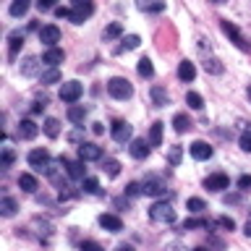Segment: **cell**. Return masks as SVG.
I'll list each match as a JSON object with an SVG mask.
<instances>
[{
  "label": "cell",
  "instance_id": "1",
  "mask_svg": "<svg viewBox=\"0 0 251 251\" xmlns=\"http://www.w3.org/2000/svg\"><path fill=\"white\" fill-rule=\"evenodd\" d=\"M149 217L160 225H170V223H176V209H173L168 201H154L152 207H149Z\"/></svg>",
  "mask_w": 251,
  "mask_h": 251
},
{
  "label": "cell",
  "instance_id": "2",
  "mask_svg": "<svg viewBox=\"0 0 251 251\" xmlns=\"http://www.w3.org/2000/svg\"><path fill=\"white\" fill-rule=\"evenodd\" d=\"M107 92H110V97H115V100H128L133 94V86H131L128 78L115 76V78H110V81H107Z\"/></svg>",
  "mask_w": 251,
  "mask_h": 251
},
{
  "label": "cell",
  "instance_id": "3",
  "mask_svg": "<svg viewBox=\"0 0 251 251\" xmlns=\"http://www.w3.org/2000/svg\"><path fill=\"white\" fill-rule=\"evenodd\" d=\"M71 5H74V8H71V16H68V19L74 21V24H84V21L94 13V3H92V0H74Z\"/></svg>",
  "mask_w": 251,
  "mask_h": 251
},
{
  "label": "cell",
  "instance_id": "4",
  "mask_svg": "<svg viewBox=\"0 0 251 251\" xmlns=\"http://www.w3.org/2000/svg\"><path fill=\"white\" fill-rule=\"evenodd\" d=\"M66 173H68L66 160H58V162H50V168H47V178H50L58 188H68V183H66Z\"/></svg>",
  "mask_w": 251,
  "mask_h": 251
},
{
  "label": "cell",
  "instance_id": "5",
  "mask_svg": "<svg viewBox=\"0 0 251 251\" xmlns=\"http://www.w3.org/2000/svg\"><path fill=\"white\" fill-rule=\"evenodd\" d=\"M81 94H84V86L78 84V81H66V84L60 86V100L68 102V105H74Z\"/></svg>",
  "mask_w": 251,
  "mask_h": 251
},
{
  "label": "cell",
  "instance_id": "6",
  "mask_svg": "<svg viewBox=\"0 0 251 251\" xmlns=\"http://www.w3.org/2000/svg\"><path fill=\"white\" fill-rule=\"evenodd\" d=\"M50 152H47V149H31L29 152V165L34 170H45L47 173V168H50Z\"/></svg>",
  "mask_w": 251,
  "mask_h": 251
},
{
  "label": "cell",
  "instance_id": "7",
  "mask_svg": "<svg viewBox=\"0 0 251 251\" xmlns=\"http://www.w3.org/2000/svg\"><path fill=\"white\" fill-rule=\"evenodd\" d=\"M110 133H113V139L118 141V144H126V141H131L133 128H131V123H126V121H115Z\"/></svg>",
  "mask_w": 251,
  "mask_h": 251
},
{
  "label": "cell",
  "instance_id": "8",
  "mask_svg": "<svg viewBox=\"0 0 251 251\" xmlns=\"http://www.w3.org/2000/svg\"><path fill=\"white\" fill-rule=\"evenodd\" d=\"M220 26H223V31H225V34L233 39L235 45L241 47V50H249V47H251V45L246 42V37H243L241 31H238V26H235V24H230V21H220Z\"/></svg>",
  "mask_w": 251,
  "mask_h": 251
},
{
  "label": "cell",
  "instance_id": "9",
  "mask_svg": "<svg viewBox=\"0 0 251 251\" xmlns=\"http://www.w3.org/2000/svg\"><path fill=\"white\" fill-rule=\"evenodd\" d=\"M39 42L45 47H55V42H60V29L55 24H47V26L39 29Z\"/></svg>",
  "mask_w": 251,
  "mask_h": 251
},
{
  "label": "cell",
  "instance_id": "10",
  "mask_svg": "<svg viewBox=\"0 0 251 251\" xmlns=\"http://www.w3.org/2000/svg\"><path fill=\"white\" fill-rule=\"evenodd\" d=\"M227 186H230V178L225 173H212V176L204 178V188H209V191H223Z\"/></svg>",
  "mask_w": 251,
  "mask_h": 251
},
{
  "label": "cell",
  "instance_id": "11",
  "mask_svg": "<svg viewBox=\"0 0 251 251\" xmlns=\"http://www.w3.org/2000/svg\"><path fill=\"white\" fill-rule=\"evenodd\" d=\"M100 157H102V149L97 144H92V141H84V144L78 147V160L94 162V160H100Z\"/></svg>",
  "mask_w": 251,
  "mask_h": 251
},
{
  "label": "cell",
  "instance_id": "12",
  "mask_svg": "<svg viewBox=\"0 0 251 251\" xmlns=\"http://www.w3.org/2000/svg\"><path fill=\"white\" fill-rule=\"evenodd\" d=\"M141 191L147 196H162V194H168V186H165L160 178H147L144 186H141Z\"/></svg>",
  "mask_w": 251,
  "mask_h": 251
},
{
  "label": "cell",
  "instance_id": "13",
  "mask_svg": "<svg viewBox=\"0 0 251 251\" xmlns=\"http://www.w3.org/2000/svg\"><path fill=\"white\" fill-rule=\"evenodd\" d=\"M63 60H66V52H63L60 47H47V52L42 55V63H47V66H55V68H58Z\"/></svg>",
  "mask_w": 251,
  "mask_h": 251
},
{
  "label": "cell",
  "instance_id": "14",
  "mask_svg": "<svg viewBox=\"0 0 251 251\" xmlns=\"http://www.w3.org/2000/svg\"><path fill=\"white\" fill-rule=\"evenodd\" d=\"M128 149H131V154L136 157V160H144V157L149 154V149H152V144H149L147 139H133Z\"/></svg>",
  "mask_w": 251,
  "mask_h": 251
},
{
  "label": "cell",
  "instance_id": "15",
  "mask_svg": "<svg viewBox=\"0 0 251 251\" xmlns=\"http://www.w3.org/2000/svg\"><path fill=\"white\" fill-rule=\"evenodd\" d=\"M100 225L105 227V230H110V233H118V230H123V223H121V217L118 215H100Z\"/></svg>",
  "mask_w": 251,
  "mask_h": 251
},
{
  "label": "cell",
  "instance_id": "16",
  "mask_svg": "<svg viewBox=\"0 0 251 251\" xmlns=\"http://www.w3.org/2000/svg\"><path fill=\"white\" fill-rule=\"evenodd\" d=\"M204 71H207L209 76H220V74H225V66L220 63V58H215V55H204Z\"/></svg>",
  "mask_w": 251,
  "mask_h": 251
},
{
  "label": "cell",
  "instance_id": "17",
  "mask_svg": "<svg viewBox=\"0 0 251 251\" xmlns=\"http://www.w3.org/2000/svg\"><path fill=\"white\" fill-rule=\"evenodd\" d=\"M191 157H194V160H209V157H212V147L207 144V141H194V144H191Z\"/></svg>",
  "mask_w": 251,
  "mask_h": 251
},
{
  "label": "cell",
  "instance_id": "18",
  "mask_svg": "<svg viewBox=\"0 0 251 251\" xmlns=\"http://www.w3.org/2000/svg\"><path fill=\"white\" fill-rule=\"evenodd\" d=\"M178 78H180V81H194V78H196V66H194L191 60H180Z\"/></svg>",
  "mask_w": 251,
  "mask_h": 251
},
{
  "label": "cell",
  "instance_id": "19",
  "mask_svg": "<svg viewBox=\"0 0 251 251\" xmlns=\"http://www.w3.org/2000/svg\"><path fill=\"white\" fill-rule=\"evenodd\" d=\"M37 133H39V128H37V123H34V121H29V118H26V121H21V123H19V136H21V139H26V141H29V139H34Z\"/></svg>",
  "mask_w": 251,
  "mask_h": 251
},
{
  "label": "cell",
  "instance_id": "20",
  "mask_svg": "<svg viewBox=\"0 0 251 251\" xmlns=\"http://www.w3.org/2000/svg\"><path fill=\"white\" fill-rule=\"evenodd\" d=\"M136 5L147 13H160L165 11V0H136Z\"/></svg>",
  "mask_w": 251,
  "mask_h": 251
},
{
  "label": "cell",
  "instance_id": "21",
  "mask_svg": "<svg viewBox=\"0 0 251 251\" xmlns=\"http://www.w3.org/2000/svg\"><path fill=\"white\" fill-rule=\"evenodd\" d=\"M68 121L81 126V123L86 121V107H84V105H71V107H68Z\"/></svg>",
  "mask_w": 251,
  "mask_h": 251
},
{
  "label": "cell",
  "instance_id": "22",
  "mask_svg": "<svg viewBox=\"0 0 251 251\" xmlns=\"http://www.w3.org/2000/svg\"><path fill=\"white\" fill-rule=\"evenodd\" d=\"M24 37H26V31H11V34H8V42H11V58H16V52L21 50Z\"/></svg>",
  "mask_w": 251,
  "mask_h": 251
},
{
  "label": "cell",
  "instance_id": "23",
  "mask_svg": "<svg viewBox=\"0 0 251 251\" xmlns=\"http://www.w3.org/2000/svg\"><path fill=\"white\" fill-rule=\"evenodd\" d=\"M19 186H21L26 194H34V191H37V178L29 176V173H21V176H19Z\"/></svg>",
  "mask_w": 251,
  "mask_h": 251
},
{
  "label": "cell",
  "instance_id": "24",
  "mask_svg": "<svg viewBox=\"0 0 251 251\" xmlns=\"http://www.w3.org/2000/svg\"><path fill=\"white\" fill-rule=\"evenodd\" d=\"M152 102L157 107H162V105H168V89H165V86H152Z\"/></svg>",
  "mask_w": 251,
  "mask_h": 251
},
{
  "label": "cell",
  "instance_id": "25",
  "mask_svg": "<svg viewBox=\"0 0 251 251\" xmlns=\"http://www.w3.org/2000/svg\"><path fill=\"white\" fill-rule=\"evenodd\" d=\"M39 66H42V63H39V58H26L21 63V74L24 76H34L37 71H39Z\"/></svg>",
  "mask_w": 251,
  "mask_h": 251
},
{
  "label": "cell",
  "instance_id": "26",
  "mask_svg": "<svg viewBox=\"0 0 251 251\" xmlns=\"http://www.w3.org/2000/svg\"><path fill=\"white\" fill-rule=\"evenodd\" d=\"M66 168H68V176L71 178H84V160H66Z\"/></svg>",
  "mask_w": 251,
  "mask_h": 251
},
{
  "label": "cell",
  "instance_id": "27",
  "mask_svg": "<svg viewBox=\"0 0 251 251\" xmlns=\"http://www.w3.org/2000/svg\"><path fill=\"white\" fill-rule=\"evenodd\" d=\"M149 144H152V147H160L162 144V123L160 121L152 123V128H149Z\"/></svg>",
  "mask_w": 251,
  "mask_h": 251
},
{
  "label": "cell",
  "instance_id": "28",
  "mask_svg": "<svg viewBox=\"0 0 251 251\" xmlns=\"http://www.w3.org/2000/svg\"><path fill=\"white\" fill-rule=\"evenodd\" d=\"M173 128H176L178 133H186L188 128H191V121H188V115H183V113H178L176 118H173Z\"/></svg>",
  "mask_w": 251,
  "mask_h": 251
},
{
  "label": "cell",
  "instance_id": "29",
  "mask_svg": "<svg viewBox=\"0 0 251 251\" xmlns=\"http://www.w3.org/2000/svg\"><path fill=\"white\" fill-rule=\"evenodd\" d=\"M39 78H42V84H58V81H60V71L55 68V66H50L47 71H42V74H39Z\"/></svg>",
  "mask_w": 251,
  "mask_h": 251
},
{
  "label": "cell",
  "instance_id": "30",
  "mask_svg": "<svg viewBox=\"0 0 251 251\" xmlns=\"http://www.w3.org/2000/svg\"><path fill=\"white\" fill-rule=\"evenodd\" d=\"M139 45H141L139 34H128V37H123V42H121V47H118V52H126V50H136Z\"/></svg>",
  "mask_w": 251,
  "mask_h": 251
},
{
  "label": "cell",
  "instance_id": "31",
  "mask_svg": "<svg viewBox=\"0 0 251 251\" xmlns=\"http://www.w3.org/2000/svg\"><path fill=\"white\" fill-rule=\"evenodd\" d=\"M26 11H29V0H13L11 3V16L13 19H21Z\"/></svg>",
  "mask_w": 251,
  "mask_h": 251
},
{
  "label": "cell",
  "instance_id": "32",
  "mask_svg": "<svg viewBox=\"0 0 251 251\" xmlns=\"http://www.w3.org/2000/svg\"><path fill=\"white\" fill-rule=\"evenodd\" d=\"M16 209H19V207H16V201L11 199V196H3V199H0V212H3L5 217H13Z\"/></svg>",
  "mask_w": 251,
  "mask_h": 251
},
{
  "label": "cell",
  "instance_id": "33",
  "mask_svg": "<svg viewBox=\"0 0 251 251\" xmlns=\"http://www.w3.org/2000/svg\"><path fill=\"white\" fill-rule=\"evenodd\" d=\"M45 133L50 139L58 136V133H60V121H58V118H47V121H45Z\"/></svg>",
  "mask_w": 251,
  "mask_h": 251
},
{
  "label": "cell",
  "instance_id": "34",
  "mask_svg": "<svg viewBox=\"0 0 251 251\" xmlns=\"http://www.w3.org/2000/svg\"><path fill=\"white\" fill-rule=\"evenodd\" d=\"M139 74L144 76V78H152L154 76V66H152V60H149V58H141L139 60Z\"/></svg>",
  "mask_w": 251,
  "mask_h": 251
},
{
  "label": "cell",
  "instance_id": "35",
  "mask_svg": "<svg viewBox=\"0 0 251 251\" xmlns=\"http://www.w3.org/2000/svg\"><path fill=\"white\" fill-rule=\"evenodd\" d=\"M186 102H188V107H194V110H201V107H204L201 94H196V92H188V94H186Z\"/></svg>",
  "mask_w": 251,
  "mask_h": 251
},
{
  "label": "cell",
  "instance_id": "36",
  "mask_svg": "<svg viewBox=\"0 0 251 251\" xmlns=\"http://www.w3.org/2000/svg\"><path fill=\"white\" fill-rule=\"evenodd\" d=\"M121 34H123V26H121L118 21H113V24L105 29V39H115V37H121Z\"/></svg>",
  "mask_w": 251,
  "mask_h": 251
},
{
  "label": "cell",
  "instance_id": "37",
  "mask_svg": "<svg viewBox=\"0 0 251 251\" xmlns=\"http://www.w3.org/2000/svg\"><path fill=\"white\" fill-rule=\"evenodd\" d=\"M180 157H183V149L180 147H170V152H168V162L176 168V165H180Z\"/></svg>",
  "mask_w": 251,
  "mask_h": 251
},
{
  "label": "cell",
  "instance_id": "38",
  "mask_svg": "<svg viewBox=\"0 0 251 251\" xmlns=\"http://www.w3.org/2000/svg\"><path fill=\"white\" fill-rule=\"evenodd\" d=\"M13 165V149L11 147H3V160H0V168L8 170Z\"/></svg>",
  "mask_w": 251,
  "mask_h": 251
},
{
  "label": "cell",
  "instance_id": "39",
  "mask_svg": "<svg viewBox=\"0 0 251 251\" xmlns=\"http://www.w3.org/2000/svg\"><path fill=\"white\" fill-rule=\"evenodd\" d=\"M105 173L110 178H115L118 173H121V162H118V160H105Z\"/></svg>",
  "mask_w": 251,
  "mask_h": 251
},
{
  "label": "cell",
  "instance_id": "40",
  "mask_svg": "<svg viewBox=\"0 0 251 251\" xmlns=\"http://www.w3.org/2000/svg\"><path fill=\"white\" fill-rule=\"evenodd\" d=\"M84 191L97 194V191H100V180H97V178H84Z\"/></svg>",
  "mask_w": 251,
  "mask_h": 251
},
{
  "label": "cell",
  "instance_id": "41",
  "mask_svg": "<svg viewBox=\"0 0 251 251\" xmlns=\"http://www.w3.org/2000/svg\"><path fill=\"white\" fill-rule=\"evenodd\" d=\"M194 227H209L207 220H186L183 223V230H194Z\"/></svg>",
  "mask_w": 251,
  "mask_h": 251
},
{
  "label": "cell",
  "instance_id": "42",
  "mask_svg": "<svg viewBox=\"0 0 251 251\" xmlns=\"http://www.w3.org/2000/svg\"><path fill=\"white\" fill-rule=\"evenodd\" d=\"M238 144H241L243 152H251V131H243V133H241Z\"/></svg>",
  "mask_w": 251,
  "mask_h": 251
},
{
  "label": "cell",
  "instance_id": "43",
  "mask_svg": "<svg viewBox=\"0 0 251 251\" xmlns=\"http://www.w3.org/2000/svg\"><path fill=\"white\" fill-rule=\"evenodd\" d=\"M81 251H105V249H102L97 241H84L81 243Z\"/></svg>",
  "mask_w": 251,
  "mask_h": 251
},
{
  "label": "cell",
  "instance_id": "44",
  "mask_svg": "<svg viewBox=\"0 0 251 251\" xmlns=\"http://www.w3.org/2000/svg\"><path fill=\"white\" fill-rule=\"evenodd\" d=\"M188 209H191V212H201L204 209V201L194 196V199H188Z\"/></svg>",
  "mask_w": 251,
  "mask_h": 251
},
{
  "label": "cell",
  "instance_id": "45",
  "mask_svg": "<svg viewBox=\"0 0 251 251\" xmlns=\"http://www.w3.org/2000/svg\"><path fill=\"white\" fill-rule=\"evenodd\" d=\"M55 3H58V0H37V8L39 11H50Z\"/></svg>",
  "mask_w": 251,
  "mask_h": 251
},
{
  "label": "cell",
  "instance_id": "46",
  "mask_svg": "<svg viewBox=\"0 0 251 251\" xmlns=\"http://www.w3.org/2000/svg\"><path fill=\"white\" fill-rule=\"evenodd\" d=\"M217 225H223L225 230H233V227H235V223H233L230 217H220V220H217Z\"/></svg>",
  "mask_w": 251,
  "mask_h": 251
},
{
  "label": "cell",
  "instance_id": "47",
  "mask_svg": "<svg viewBox=\"0 0 251 251\" xmlns=\"http://www.w3.org/2000/svg\"><path fill=\"white\" fill-rule=\"evenodd\" d=\"M126 191H128V196H136V194H144V191H141V186H139V183H128V188H126Z\"/></svg>",
  "mask_w": 251,
  "mask_h": 251
},
{
  "label": "cell",
  "instance_id": "48",
  "mask_svg": "<svg viewBox=\"0 0 251 251\" xmlns=\"http://www.w3.org/2000/svg\"><path fill=\"white\" fill-rule=\"evenodd\" d=\"M238 186L243 188V191H246V188H251V176H241V178H238Z\"/></svg>",
  "mask_w": 251,
  "mask_h": 251
},
{
  "label": "cell",
  "instance_id": "49",
  "mask_svg": "<svg viewBox=\"0 0 251 251\" xmlns=\"http://www.w3.org/2000/svg\"><path fill=\"white\" fill-rule=\"evenodd\" d=\"M45 105H47V102H45V100H42V102H39V100H37V102H34V105H31V113H34V115H37V113H42V110H45Z\"/></svg>",
  "mask_w": 251,
  "mask_h": 251
},
{
  "label": "cell",
  "instance_id": "50",
  "mask_svg": "<svg viewBox=\"0 0 251 251\" xmlns=\"http://www.w3.org/2000/svg\"><path fill=\"white\" fill-rule=\"evenodd\" d=\"M55 16H58V19H68L71 11H68V8H55Z\"/></svg>",
  "mask_w": 251,
  "mask_h": 251
},
{
  "label": "cell",
  "instance_id": "51",
  "mask_svg": "<svg viewBox=\"0 0 251 251\" xmlns=\"http://www.w3.org/2000/svg\"><path fill=\"white\" fill-rule=\"evenodd\" d=\"M241 196H225V204H238Z\"/></svg>",
  "mask_w": 251,
  "mask_h": 251
},
{
  "label": "cell",
  "instance_id": "52",
  "mask_svg": "<svg viewBox=\"0 0 251 251\" xmlns=\"http://www.w3.org/2000/svg\"><path fill=\"white\" fill-rule=\"evenodd\" d=\"M92 131H94V133H102L105 128H102V123H94V126H92Z\"/></svg>",
  "mask_w": 251,
  "mask_h": 251
},
{
  "label": "cell",
  "instance_id": "53",
  "mask_svg": "<svg viewBox=\"0 0 251 251\" xmlns=\"http://www.w3.org/2000/svg\"><path fill=\"white\" fill-rule=\"evenodd\" d=\"M118 251H133L131 246H118Z\"/></svg>",
  "mask_w": 251,
  "mask_h": 251
},
{
  "label": "cell",
  "instance_id": "54",
  "mask_svg": "<svg viewBox=\"0 0 251 251\" xmlns=\"http://www.w3.org/2000/svg\"><path fill=\"white\" fill-rule=\"evenodd\" d=\"M209 3H217L220 5V3H225V0H209Z\"/></svg>",
  "mask_w": 251,
  "mask_h": 251
},
{
  "label": "cell",
  "instance_id": "55",
  "mask_svg": "<svg viewBox=\"0 0 251 251\" xmlns=\"http://www.w3.org/2000/svg\"><path fill=\"white\" fill-rule=\"evenodd\" d=\"M194 251H207V249H204V246H199V249H194Z\"/></svg>",
  "mask_w": 251,
  "mask_h": 251
},
{
  "label": "cell",
  "instance_id": "56",
  "mask_svg": "<svg viewBox=\"0 0 251 251\" xmlns=\"http://www.w3.org/2000/svg\"><path fill=\"white\" fill-rule=\"evenodd\" d=\"M249 97H251V84H249Z\"/></svg>",
  "mask_w": 251,
  "mask_h": 251
}]
</instances>
